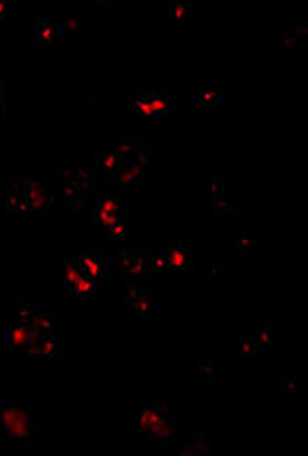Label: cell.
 Segmentation results:
<instances>
[{"label": "cell", "instance_id": "cell-1", "mask_svg": "<svg viewBox=\"0 0 308 456\" xmlns=\"http://www.w3.org/2000/svg\"><path fill=\"white\" fill-rule=\"evenodd\" d=\"M36 421L28 404L0 403V432L11 446L36 443Z\"/></svg>", "mask_w": 308, "mask_h": 456}, {"label": "cell", "instance_id": "cell-2", "mask_svg": "<svg viewBox=\"0 0 308 456\" xmlns=\"http://www.w3.org/2000/svg\"><path fill=\"white\" fill-rule=\"evenodd\" d=\"M26 195V213L30 215H48L54 207V199L48 189L39 181L26 178L22 181Z\"/></svg>", "mask_w": 308, "mask_h": 456}, {"label": "cell", "instance_id": "cell-3", "mask_svg": "<svg viewBox=\"0 0 308 456\" xmlns=\"http://www.w3.org/2000/svg\"><path fill=\"white\" fill-rule=\"evenodd\" d=\"M124 309L125 312H131V314L150 318L152 316V296L146 289H141L139 284L130 281V283H125L124 289Z\"/></svg>", "mask_w": 308, "mask_h": 456}, {"label": "cell", "instance_id": "cell-4", "mask_svg": "<svg viewBox=\"0 0 308 456\" xmlns=\"http://www.w3.org/2000/svg\"><path fill=\"white\" fill-rule=\"evenodd\" d=\"M78 264L85 275L93 278L96 283L104 284L107 279V268H109V259L105 257L100 250H89L82 252L78 255Z\"/></svg>", "mask_w": 308, "mask_h": 456}, {"label": "cell", "instance_id": "cell-5", "mask_svg": "<svg viewBox=\"0 0 308 456\" xmlns=\"http://www.w3.org/2000/svg\"><path fill=\"white\" fill-rule=\"evenodd\" d=\"M172 406L168 404H142L139 409V432L148 434L150 430L167 421L170 418Z\"/></svg>", "mask_w": 308, "mask_h": 456}, {"label": "cell", "instance_id": "cell-6", "mask_svg": "<svg viewBox=\"0 0 308 456\" xmlns=\"http://www.w3.org/2000/svg\"><path fill=\"white\" fill-rule=\"evenodd\" d=\"M17 355L30 358H56L63 355V346L54 338H37L26 347L17 349Z\"/></svg>", "mask_w": 308, "mask_h": 456}, {"label": "cell", "instance_id": "cell-7", "mask_svg": "<svg viewBox=\"0 0 308 456\" xmlns=\"http://www.w3.org/2000/svg\"><path fill=\"white\" fill-rule=\"evenodd\" d=\"M37 340L36 330L31 327L30 321L24 320H17L11 327H8V333H6V344L11 349H22L26 347L30 342Z\"/></svg>", "mask_w": 308, "mask_h": 456}, {"label": "cell", "instance_id": "cell-8", "mask_svg": "<svg viewBox=\"0 0 308 456\" xmlns=\"http://www.w3.org/2000/svg\"><path fill=\"white\" fill-rule=\"evenodd\" d=\"M167 262H168V272L170 273H183L188 270V244L187 242H176L172 246L168 248L167 252Z\"/></svg>", "mask_w": 308, "mask_h": 456}, {"label": "cell", "instance_id": "cell-9", "mask_svg": "<svg viewBox=\"0 0 308 456\" xmlns=\"http://www.w3.org/2000/svg\"><path fill=\"white\" fill-rule=\"evenodd\" d=\"M179 425H181V421H179L178 418L170 416L167 421H162L159 427L150 430L148 434H150L152 441H155V443H159V446H170V443H174L176 438H178Z\"/></svg>", "mask_w": 308, "mask_h": 456}, {"label": "cell", "instance_id": "cell-10", "mask_svg": "<svg viewBox=\"0 0 308 456\" xmlns=\"http://www.w3.org/2000/svg\"><path fill=\"white\" fill-rule=\"evenodd\" d=\"M150 255L152 253L148 252H141V255H133L131 262L122 273V278H125V281H133V283H139L142 279H146L150 275Z\"/></svg>", "mask_w": 308, "mask_h": 456}, {"label": "cell", "instance_id": "cell-11", "mask_svg": "<svg viewBox=\"0 0 308 456\" xmlns=\"http://www.w3.org/2000/svg\"><path fill=\"white\" fill-rule=\"evenodd\" d=\"M37 338H54V316L50 310L37 309L36 316L30 320Z\"/></svg>", "mask_w": 308, "mask_h": 456}, {"label": "cell", "instance_id": "cell-12", "mask_svg": "<svg viewBox=\"0 0 308 456\" xmlns=\"http://www.w3.org/2000/svg\"><path fill=\"white\" fill-rule=\"evenodd\" d=\"M6 207L11 215L26 213V195L22 183L8 185V198H6Z\"/></svg>", "mask_w": 308, "mask_h": 456}, {"label": "cell", "instance_id": "cell-13", "mask_svg": "<svg viewBox=\"0 0 308 456\" xmlns=\"http://www.w3.org/2000/svg\"><path fill=\"white\" fill-rule=\"evenodd\" d=\"M98 215H124L122 204L116 198H113V196H100L98 199H94L89 218Z\"/></svg>", "mask_w": 308, "mask_h": 456}, {"label": "cell", "instance_id": "cell-14", "mask_svg": "<svg viewBox=\"0 0 308 456\" xmlns=\"http://www.w3.org/2000/svg\"><path fill=\"white\" fill-rule=\"evenodd\" d=\"M100 289H102V284L96 283L93 278H89V275H85V273L82 272L79 279L76 281V284H74L72 292H70V298L91 299L96 296V292H98Z\"/></svg>", "mask_w": 308, "mask_h": 456}, {"label": "cell", "instance_id": "cell-15", "mask_svg": "<svg viewBox=\"0 0 308 456\" xmlns=\"http://www.w3.org/2000/svg\"><path fill=\"white\" fill-rule=\"evenodd\" d=\"M210 440L213 436L203 434V436H194L192 440L187 441L185 447L179 449V455L187 456H196V455H209L210 451Z\"/></svg>", "mask_w": 308, "mask_h": 456}, {"label": "cell", "instance_id": "cell-16", "mask_svg": "<svg viewBox=\"0 0 308 456\" xmlns=\"http://www.w3.org/2000/svg\"><path fill=\"white\" fill-rule=\"evenodd\" d=\"M261 349L253 338L244 336L240 330H236V357L238 358H259Z\"/></svg>", "mask_w": 308, "mask_h": 456}, {"label": "cell", "instance_id": "cell-17", "mask_svg": "<svg viewBox=\"0 0 308 456\" xmlns=\"http://www.w3.org/2000/svg\"><path fill=\"white\" fill-rule=\"evenodd\" d=\"M104 229V236L109 241L121 242L128 236V224H125V216L118 215L113 222H109L107 226L102 227Z\"/></svg>", "mask_w": 308, "mask_h": 456}, {"label": "cell", "instance_id": "cell-18", "mask_svg": "<svg viewBox=\"0 0 308 456\" xmlns=\"http://www.w3.org/2000/svg\"><path fill=\"white\" fill-rule=\"evenodd\" d=\"M8 309H11V312L17 316V320L30 321L36 316L39 307L31 301H11V303H8Z\"/></svg>", "mask_w": 308, "mask_h": 456}, {"label": "cell", "instance_id": "cell-19", "mask_svg": "<svg viewBox=\"0 0 308 456\" xmlns=\"http://www.w3.org/2000/svg\"><path fill=\"white\" fill-rule=\"evenodd\" d=\"M82 275V268L78 264V259L76 257H67L65 259V289L68 290V294L72 292L74 284Z\"/></svg>", "mask_w": 308, "mask_h": 456}, {"label": "cell", "instance_id": "cell-20", "mask_svg": "<svg viewBox=\"0 0 308 456\" xmlns=\"http://www.w3.org/2000/svg\"><path fill=\"white\" fill-rule=\"evenodd\" d=\"M198 367H199V375H201V377H203L207 383L215 384V386H224L225 377H224V375H222V377H218V373L215 372V366H213V362L201 358V360H198Z\"/></svg>", "mask_w": 308, "mask_h": 456}, {"label": "cell", "instance_id": "cell-21", "mask_svg": "<svg viewBox=\"0 0 308 456\" xmlns=\"http://www.w3.org/2000/svg\"><path fill=\"white\" fill-rule=\"evenodd\" d=\"M253 340H255V344L259 346V349L272 346V320H266L259 327L256 335L253 336Z\"/></svg>", "mask_w": 308, "mask_h": 456}, {"label": "cell", "instance_id": "cell-22", "mask_svg": "<svg viewBox=\"0 0 308 456\" xmlns=\"http://www.w3.org/2000/svg\"><path fill=\"white\" fill-rule=\"evenodd\" d=\"M150 273H153V275H167V273H170L168 272V262L164 252L150 255Z\"/></svg>", "mask_w": 308, "mask_h": 456}, {"label": "cell", "instance_id": "cell-23", "mask_svg": "<svg viewBox=\"0 0 308 456\" xmlns=\"http://www.w3.org/2000/svg\"><path fill=\"white\" fill-rule=\"evenodd\" d=\"M96 159H100V163H102V167L107 168L109 172H115L116 168H118V158H116V153L105 152V153H102V155H100V158H96Z\"/></svg>", "mask_w": 308, "mask_h": 456}, {"label": "cell", "instance_id": "cell-24", "mask_svg": "<svg viewBox=\"0 0 308 456\" xmlns=\"http://www.w3.org/2000/svg\"><path fill=\"white\" fill-rule=\"evenodd\" d=\"M37 41L43 43V45H48V43L52 41V30H50L47 22H41L37 26Z\"/></svg>", "mask_w": 308, "mask_h": 456}, {"label": "cell", "instance_id": "cell-25", "mask_svg": "<svg viewBox=\"0 0 308 456\" xmlns=\"http://www.w3.org/2000/svg\"><path fill=\"white\" fill-rule=\"evenodd\" d=\"M281 386L286 393H293L295 388H298V377L295 375H282Z\"/></svg>", "mask_w": 308, "mask_h": 456}, {"label": "cell", "instance_id": "cell-26", "mask_svg": "<svg viewBox=\"0 0 308 456\" xmlns=\"http://www.w3.org/2000/svg\"><path fill=\"white\" fill-rule=\"evenodd\" d=\"M236 248L244 253H253L255 252V242L251 241V238H240V241L236 242Z\"/></svg>", "mask_w": 308, "mask_h": 456}, {"label": "cell", "instance_id": "cell-27", "mask_svg": "<svg viewBox=\"0 0 308 456\" xmlns=\"http://www.w3.org/2000/svg\"><path fill=\"white\" fill-rule=\"evenodd\" d=\"M4 100V85H2V82H0V102Z\"/></svg>", "mask_w": 308, "mask_h": 456}]
</instances>
